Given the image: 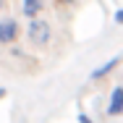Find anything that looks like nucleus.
<instances>
[{
	"mask_svg": "<svg viewBox=\"0 0 123 123\" xmlns=\"http://www.w3.org/2000/svg\"><path fill=\"white\" fill-rule=\"evenodd\" d=\"M118 66H121V55H115V58H110V60H105V63H102L99 68H94V71L89 74V79H92V81H99V79H105L107 74H113V71H115Z\"/></svg>",
	"mask_w": 123,
	"mask_h": 123,
	"instance_id": "nucleus-5",
	"label": "nucleus"
},
{
	"mask_svg": "<svg viewBox=\"0 0 123 123\" xmlns=\"http://www.w3.org/2000/svg\"><path fill=\"white\" fill-rule=\"evenodd\" d=\"M16 8H18V16H21L24 21L42 18V13L47 11V0H18Z\"/></svg>",
	"mask_w": 123,
	"mask_h": 123,
	"instance_id": "nucleus-3",
	"label": "nucleus"
},
{
	"mask_svg": "<svg viewBox=\"0 0 123 123\" xmlns=\"http://www.w3.org/2000/svg\"><path fill=\"white\" fill-rule=\"evenodd\" d=\"M24 37H26V45L31 50H47L50 45H52V37H55L52 21H47L45 16L26 21L24 24Z\"/></svg>",
	"mask_w": 123,
	"mask_h": 123,
	"instance_id": "nucleus-1",
	"label": "nucleus"
},
{
	"mask_svg": "<svg viewBox=\"0 0 123 123\" xmlns=\"http://www.w3.org/2000/svg\"><path fill=\"white\" fill-rule=\"evenodd\" d=\"M76 3H79V0H55V5H58V8H74Z\"/></svg>",
	"mask_w": 123,
	"mask_h": 123,
	"instance_id": "nucleus-6",
	"label": "nucleus"
},
{
	"mask_svg": "<svg viewBox=\"0 0 123 123\" xmlns=\"http://www.w3.org/2000/svg\"><path fill=\"white\" fill-rule=\"evenodd\" d=\"M8 97V89H5V86H0V99H5Z\"/></svg>",
	"mask_w": 123,
	"mask_h": 123,
	"instance_id": "nucleus-9",
	"label": "nucleus"
},
{
	"mask_svg": "<svg viewBox=\"0 0 123 123\" xmlns=\"http://www.w3.org/2000/svg\"><path fill=\"white\" fill-rule=\"evenodd\" d=\"M105 113H107V118H121L123 115V84H115L110 89V99H107Z\"/></svg>",
	"mask_w": 123,
	"mask_h": 123,
	"instance_id": "nucleus-4",
	"label": "nucleus"
},
{
	"mask_svg": "<svg viewBox=\"0 0 123 123\" xmlns=\"http://www.w3.org/2000/svg\"><path fill=\"white\" fill-rule=\"evenodd\" d=\"M79 123H94V121H92L86 113H79Z\"/></svg>",
	"mask_w": 123,
	"mask_h": 123,
	"instance_id": "nucleus-8",
	"label": "nucleus"
},
{
	"mask_svg": "<svg viewBox=\"0 0 123 123\" xmlns=\"http://www.w3.org/2000/svg\"><path fill=\"white\" fill-rule=\"evenodd\" d=\"M5 5H8V0H0V13L5 11Z\"/></svg>",
	"mask_w": 123,
	"mask_h": 123,
	"instance_id": "nucleus-10",
	"label": "nucleus"
},
{
	"mask_svg": "<svg viewBox=\"0 0 123 123\" xmlns=\"http://www.w3.org/2000/svg\"><path fill=\"white\" fill-rule=\"evenodd\" d=\"M113 21L123 26V8H118V11H115V16H113Z\"/></svg>",
	"mask_w": 123,
	"mask_h": 123,
	"instance_id": "nucleus-7",
	"label": "nucleus"
},
{
	"mask_svg": "<svg viewBox=\"0 0 123 123\" xmlns=\"http://www.w3.org/2000/svg\"><path fill=\"white\" fill-rule=\"evenodd\" d=\"M24 29L16 16H0V47H16Z\"/></svg>",
	"mask_w": 123,
	"mask_h": 123,
	"instance_id": "nucleus-2",
	"label": "nucleus"
}]
</instances>
